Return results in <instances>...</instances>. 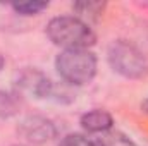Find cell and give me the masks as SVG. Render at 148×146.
<instances>
[{
  "label": "cell",
  "mask_w": 148,
  "mask_h": 146,
  "mask_svg": "<svg viewBox=\"0 0 148 146\" xmlns=\"http://www.w3.org/2000/svg\"><path fill=\"white\" fill-rule=\"evenodd\" d=\"M19 110L17 93H7L0 89V119H10Z\"/></svg>",
  "instance_id": "ba28073f"
},
{
  "label": "cell",
  "mask_w": 148,
  "mask_h": 146,
  "mask_svg": "<svg viewBox=\"0 0 148 146\" xmlns=\"http://www.w3.org/2000/svg\"><path fill=\"white\" fill-rule=\"evenodd\" d=\"M79 124L88 134H107L114 127V117L103 108H93L81 115Z\"/></svg>",
  "instance_id": "8992f818"
},
{
  "label": "cell",
  "mask_w": 148,
  "mask_h": 146,
  "mask_svg": "<svg viewBox=\"0 0 148 146\" xmlns=\"http://www.w3.org/2000/svg\"><path fill=\"white\" fill-rule=\"evenodd\" d=\"M107 60L112 71L127 79H141L148 74V59L133 43L117 40L109 46Z\"/></svg>",
  "instance_id": "3957f363"
},
{
  "label": "cell",
  "mask_w": 148,
  "mask_h": 146,
  "mask_svg": "<svg viewBox=\"0 0 148 146\" xmlns=\"http://www.w3.org/2000/svg\"><path fill=\"white\" fill-rule=\"evenodd\" d=\"M59 146H102L100 139H93L88 134H67Z\"/></svg>",
  "instance_id": "30bf717a"
},
{
  "label": "cell",
  "mask_w": 148,
  "mask_h": 146,
  "mask_svg": "<svg viewBox=\"0 0 148 146\" xmlns=\"http://www.w3.org/2000/svg\"><path fill=\"white\" fill-rule=\"evenodd\" d=\"M45 33L55 46L62 50L90 48L97 41V35L90 24L76 16H57L50 19Z\"/></svg>",
  "instance_id": "6da1fadb"
},
{
  "label": "cell",
  "mask_w": 148,
  "mask_h": 146,
  "mask_svg": "<svg viewBox=\"0 0 148 146\" xmlns=\"http://www.w3.org/2000/svg\"><path fill=\"white\" fill-rule=\"evenodd\" d=\"M141 110H143L145 113H148V96L143 100V102H141Z\"/></svg>",
  "instance_id": "7c38bea8"
},
{
  "label": "cell",
  "mask_w": 148,
  "mask_h": 146,
  "mask_svg": "<svg viewBox=\"0 0 148 146\" xmlns=\"http://www.w3.org/2000/svg\"><path fill=\"white\" fill-rule=\"evenodd\" d=\"M17 134L29 145H45L57 136L55 124L43 115H28L17 126Z\"/></svg>",
  "instance_id": "277c9868"
},
{
  "label": "cell",
  "mask_w": 148,
  "mask_h": 146,
  "mask_svg": "<svg viewBox=\"0 0 148 146\" xmlns=\"http://www.w3.org/2000/svg\"><path fill=\"white\" fill-rule=\"evenodd\" d=\"M105 7H107L105 2H95V0H83V2L73 3L74 16L79 17V19H83L84 23L97 21L105 12Z\"/></svg>",
  "instance_id": "52a82bcc"
},
{
  "label": "cell",
  "mask_w": 148,
  "mask_h": 146,
  "mask_svg": "<svg viewBox=\"0 0 148 146\" xmlns=\"http://www.w3.org/2000/svg\"><path fill=\"white\" fill-rule=\"evenodd\" d=\"M102 146H136L133 139H129L126 134L122 132H107L103 134V138H100Z\"/></svg>",
  "instance_id": "8fae6325"
},
{
  "label": "cell",
  "mask_w": 148,
  "mask_h": 146,
  "mask_svg": "<svg viewBox=\"0 0 148 146\" xmlns=\"http://www.w3.org/2000/svg\"><path fill=\"white\" fill-rule=\"evenodd\" d=\"M14 12L19 14V16H38L40 12H43L45 9H48V2H19V3H14L12 5Z\"/></svg>",
  "instance_id": "9c48e42d"
},
{
  "label": "cell",
  "mask_w": 148,
  "mask_h": 146,
  "mask_svg": "<svg viewBox=\"0 0 148 146\" xmlns=\"http://www.w3.org/2000/svg\"><path fill=\"white\" fill-rule=\"evenodd\" d=\"M53 83L38 69H24L17 77V95L19 91L35 98H48L52 95Z\"/></svg>",
  "instance_id": "5b68a950"
},
{
  "label": "cell",
  "mask_w": 148,
  "mask_h": 146,
  "mask_svg": "<svg viewBox=\"0 0 148 146\" xmlns=\"http://www.w3.org/2000/svg\"><path fill=\"white\" fill-rule=\"evenodd\" d=\"M98 60L90 48L62 50L55 59V69L69 86H84L97 76Z\"/></svg>",
  "instance_id": "7a4b0ae2"
}]
</instances>
